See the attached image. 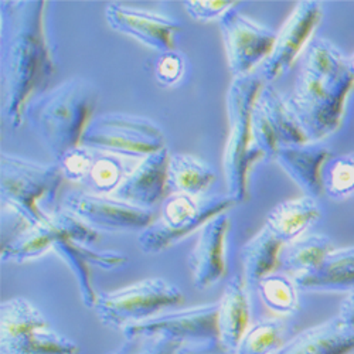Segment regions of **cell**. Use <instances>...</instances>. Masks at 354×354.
Returning a JSON list of instances; mask_svg holds the SVG:
<instances>
[{
    "mask_svg": "<svg viewBox=\"0 0 354 354\" xmlns=\"http://www.w3.org/2000/svg\"><path fill=\"white\" fill-rule=\"evenodd\" d=\"M167 147L140 159V162L129 170L121 186L115 190L113 197L127 201L143 209H152V205L162 201L169 189V160Z\"/></svg>",
    "mask_w": 354,
    "mask_h": 354,
    "instance_id": "19",
    "label": "cell"
},
{
    "mask_svg": "<svg viewBox=\"0 0 354 354\" xmlns=\"http://www.w3.org/2000/svg\"><path fill=\"white\" fill-rule=\"evenodd\" d=\"M259 75L234 78L227 93L228 139L224 149L223 169L227 190L239 203L248 198V183L252 166L263 159V153L254 143L252 113L263 86Z\"/></svg>",
    "mask_w": 354,
    "mask_h": 354,
    "instance_id": "3",
    "label": "cell"
},
{
    "mask_svg": "<svg viewBox=\"0 0 354 354\" xmlns=\"http://www.w3.org/2000/svg\"><path fill=\"white\" fill-rule=\"evenodd\" d=\"M81 145L121 158L143 159L165 149L166 138L160 127L145 116L108 112L94 118Z\"/></svg>",
    "mask_w": 354,
    "mask_h": 354,
    "instance_id": "9",
    "label": "cell"
},
{
    "mask_svg": "<svg viewBox=\"0 0 354 354\" xmlns=\"http://www.w3.org/2000/svg\"><path fill=\"white\" fill-rule=\"evenodd\" d=\"M333 241L328 235H302L292 243L285 244L281 254V268L295 278L317 270L332 251Z\"/></svg>",
    "mask_w": 354,
    "mask_h": 354,
    "instance_id": "27",
    "label": "cell"
},
{
    "mask_svg": "<svg viewBox=\"0 0 354 354\" xmlns=\"http://www.w3.org/2000/svg\"><path fill=\"white\" fill-rule=\"evenodd\" d=\"M285 243L268 228L263 227L259 232L244 244L241 250V262L244 279L248 286L258 283L281 267V254Z\"/></svg>",
    "mask_w": 354,
    "mask_h": 354,
    "instance_id": "25",
    "label": "cell"
},
{
    "mask_svg": "<svg viewBox=\"0 0 354 354\" xmlns=\"http://www.w3.org/2000/svg\"><path fill=\"white\" fill-rule=\"evenodd\" d=\"M185 293L162 278H149L125 288L98 292L94 310L102 324L112 329H125L160 315L166 308L183 305Z\"/></svg>",
    "mask_w": 354,
    "mask_h": 354,
    "instance_id": "8",
    "label": "cell"
},
{
    "mask_svg": "<svg viewBox=\"0 0 354 354\" xmlns=\"http://www.w3.org/2000/svg\"><path fill=\"white\" fill-rule=\"evenodd\" d=\"M182 5L192 19L201 23H209L220 20L230 9L240 3L228 2V0H186Z\"/></svg>",
    "mask_w": 354,
    "mask_h": 354,
    "instance_id": "35",
    "label": "cell"
},
{
    "mask_svg": "<svg viewBox=\"0 0 354 354\" xmlns=\"http://www.w3.org/2000/svg\"><path fill=\"white\" fill-rule=\"evenodd\" d=\"M337 317L348 328L354 329V289L347 293V297L340 305Z\"/></svg>",
    "mask_w": 354,
    "mask_h": 354,
    "instance_id": "36",
    "label": "cell"
},
{
    "mask_svg": "<svg viewBox=\"0 0 354 354\" xmlns=\"http://www.w3.org/2000/svg\"><path fill=\"white\" fill-rule=\"evenodd\" d=\"M258 293L262 302L281 316L297 313L299 308L298 286L285 274H271L258 283Z\"/></svg>",
    "mask_w": 354,
    "mask_h": 354,
    "instance_id": "29",
    "label": "cell"
},
{
    "mask_svg": "<svg viewBox=\"0 0 354 354\" xmlns=\"http://www.w3.org/2000/svg\"><path fill=\"white\" fill-rule=\"evenodd\" d=\"M124 339L163 335L183 346H223L218 329V302L160 313L122 329Z\"/></svg>",
    "mask_w": 354,
    "mask_h": 354,
    "instance_id": "10",
    "label": "cell"
},
{
    "mask_svg": "<svg viewBox=\"0 0 354 354\" xmlns=\"http://www.w3.org/2000/svg\"><path fill=\"white\" fill-rule=\"evenodd\" d=\"M239 6V5H237ZM230 9L220 20L224 50L234 78L251 75L270 57L277 33L237 10Z\"/></svg>",
    "mask_w": 354,
    "mask_h": 354,
    "instance_id": "11",
    "label": "cell"
},
{
    "mask_svg": "<svg viewBox=\"0 0 354 354\" xmlns=\"http://www.w3.org/2000/svg\"><path fill=\"white\" fill-rule=\"evenodd\" d=\"M53 250L62 257L73 271L80 289L81 301L85 308L91 309H94L98 298V292L93 283L91 268L95 267L105 271H115L128 263V257L122 252L98 251L91 248V245L78 243L73 239L60 240Z\"/></svg>",
    "mask_w": 354,
    "mask_h": 354,
    "instance_id": "18",
    "label": "cell"
},
{
    "mask_svg": "<svg viewBox=\"0 0 354 354\" xmlns=\"http://www.w3.org/2000/svg\"><path fill=\"white\" fill-rule=\"evenodd\" d=\"M305 292H351L354 289V247L335 248L320 267L293 278Z\"/></svg>",
    "mask_w": 354,
    "mask_h": 354,
    "instance_id": "24",
    "label": "cell"
},
{
    "mask_svg": "<svg viewBox=\"0 0 354 354\" xmlns=\"http://www.w3.org/2000/svg\"><path fill=\"white\" fill-rule=\"evenodd\" d=\"M108 354H113V351H109V353H108Z\"/></svg>",
    "mask_w": 354,
    "mask_h": 354,
    "instance_id": "39",
    "label": "cell"
},
{
    "mask_svg": "<svg viewBox=\"0 0 354 354\" xmlns=\"http://www.w3.org/2000/svg\"><path fill=\"white\" fill-rule=\"evenodd\" d=\"M322 207L317 198L301 196L279 203L268 213L265 227H268L285 244L305 235V232L322 218Z\"/></svg>",
    "mask_w": 354,
    "mask_h": 354,
    "instance_id": "23",
    "label": "cell"
},
{
    "mask_svg": "<svg viewBox=\"0 0 354 354\" xmlns=\"http://www.w3.org/2000/svg\"><path fill=\"white\" fill-rule=\"evenodd\" d=\"M323 193L332 200H344L354 194V153L333 156L322 173Z\"/></svg>",
    "mask_w": 354,
    "mask_h": 354,
    "instance_id": "31",
    "label": "cell"
},
{
    "mask_svg": "<svg viewBox=\"0 0 354 354\" xmlns=\"http://www.w3.org/2000/svg\"><path fill=\"white\" fill-rule=\"evenodd\" d=\"M235 204L239 201L228 193L207 197L173 193L162 204V218L139 232V247L145 254H160Z\"/></svg>",
    "mask_w": 354,
    "mask_h": 354,
    "instance_id": "6",
    "label": "cell"
},
{
    "mask_svg": "<svg viewBox=\"0 0 354 354\" xmlns=\"http://www.w3.org/2000/svg\"><path fill=\"white\" fill-rule=\"evenodd\" d=\"M129 171L121 156L95 151L93 165L82 185L93 193H115Z\"/></svg>",
    "mask_w": 354,
    "mask_h": 354,
    "instance_id": "30",
    "label": "cell"
},
{
    "mask_svg": "<svg viewBox=\"0 0 354 354\" xmlns=\"http://www.w3.org/2000/svg\"><path fill=\"white\" fill-rule=\"evenodd\" d=\"M290 323L285 317H267L248 329L232 354H277L290 339Z\"/></svg>",
    "mask_w": 354,
    "mask_h": 354,
    "instance_id": "28",
    "label": "cell"
},
{
    "mask_svg": "<svg viewBox=\"0 0 354 354\" xmlns=\"http://www.w3.org/2000/svg\"><path fill=\"white\" fill-rule=\"evenodd\" d=\"M230 227V216L223 213L200 228L198 239L189 254L193 282L200 290L217 285L227 274L225 243Z\"/></svg>",
    "mask_w": 354,
    "mask_h": 354,
    "instance_id": "17",
    "label": "cell"
},
{
    "mask_svg": "<svg viewBox=\"0 0 354 354\" xmlns=\"http://www.w3.org/2000/svg\"><path fill=\"white\" fill-rule=\"evenodd\" d=\"M47 2H9L2 9L0 88L2 111L13 128L26 124L27 109L41 95L55 60L46 28Z\"/></svg>",
    "mask_w": 354,
    "mask_h": 354,
    "instance_id": "1",
    "label": "cell"
},
{
    "mask_svg": "<svg viewBox=\"0 0 354 354\" xmlns=\"http://www.w3.org/2000/svg\"><path fill=\"white\" fill-rule=\"evenodd\" d=\"M241 275L228 279L218 302V329L223 347L234 353L251 328V299Z\"/></svg>",
    "mask_w": 354,
    "mask_h": 354,
    "instance_id": "21",
    "label": "cell"
},
{
    "mask_svg": "<svg viewBox=\"0 0 354 354\" xmlns=\"http://www.w3.org/2000/svg\"><path fill=\"white\" fill-rule=\"evenodd\" d=\"M94 155V149L80 145L74 147V149L68 151L67 153H64L62 158H58L57 165L60 166L64 177H67L68 180L82 185L93 165Z\"/></svg>",
    "mask_w": 354,
    "mask_h": 354,
    "instance_id": "33",
    "label": "cell"
},
{
    "mask_svg": "<svg viewBox=\"0 0 354 354\" xmlns=\"http://www.w3.org/2000/svg\"><path fill=\"white\" fill-rule=\"evenodd\" d=\"M64 174L57 163H39L2 153L0 158V198L2 207L20 216L28 225L43 223L53 214Z\"/></svg>",
    "mask_w": 354,
    "mask_h": 354,
    "instance_id": "5",
    "label": "cell"
},
{
    "mask_svg": "<svg viewBox=\"0 0 354 354\" xmlns=\"http://www.w3.org/2000/svg\"><path fill=\"white\" fill-rule=\"evenodd\" d=\"M330 158L333 156L329 147L320 142H306L282 146L274 159L304 192V196L319 198L324 194L322 182L323 167Z\"/></svg>",
    "mask_w": 354,
    "mask_h": 354,
    "instance_id": "20",
    "label": "cell"
},
{
    "mask_svg": "<svg viewBox=\"0 0 354 354\" xmlns=\"http://www.w3.org/2000/svg\"><path fill=\"white\" fill-rule=\"evenodd\" d=\"M186 73V58L182 53H162L155 64V77L165 86H173L180 82Z\"/></svg>",
    "mask_w": 354,
    "mask_h": 354,
    "instance_id": "34",
    "label": "cell"
},
{
    "mask_svg": "<svg viewBox=\"0 0 354 354\" xmlns=\"http://www.w3.org/2000/svg\"><path fill=\"white\" fill-rule=\"evenodd\" d=\"M177 354H232L223 346H183Z\"/></svg>",
    "mask_w": 354,
    "mask_h": 354,
    "instance_id": "37",
    "label": "cell"
},
{
    "mask_svg": "<svg viewBox=\"0 0 354 354\" xmlns=\"http://www.w3.org/2000/svg\"><path fill=\"white\" fill-rule=\"evenodd\" d=\"M353 85L351 70L332 73L301 67L288 100L312 142H320L340 128Z\"/></svg>",
    "mask_w": 354,
    "mask_h": 354,
    "instance_id": "4",
    "label": "cell"
},
{
    "mask_svg": "<svg viewBox=\"0 0 354 354\" xmlns=\"http://www.w3.org/2000/svg\"><path fill=\"white\" fill-rule=\"evenodd\" d=\"M354 351V329L336 316L292 337L277 354H348Z\"/></svg>",
    "mask_w": 354,
    "mask_h": 354,
    "instance_id": "22",
    "label": "cell"
},
{
    "mask_svg": "<svg viewBox=\"0 0 354 354\" xmlns=\"http://www.w3.org/2000/svg\"><path fill=\"white\" fill-rule=\"evenodd\" d=\"M348 63H350V70H351V74L354 75V53L351 55H348Z\"/></svg>",
    "mask_w": 354,
    "mask_h": 354,
    "instance_id": "38",
    "label": "cell"
},
{
    "mask_svg": "<svg viewBox=\"0 0 354 354\" xmlns=\"http://www.w3.org/2000/svg\"><path fill=\"white\" fill-rule=\"evenodd\" d=\"M167 180L174 193L198 197L217 182V173L200 158L176 153L169 160Z\"/></svg>",
    "mask_w": 354,
    "mask_h": 354,
    "instance_id": "26",
    "label": "cell"
},
{
    "mask_svg": "<svg viewBox=\"0 0 354 354\" xmlns=\"http://www.w3.org/2000/svg\"><path fill=\"white\" fill-rule=\"evenodd\" d=\"M323 19V5L316 0H304L292 10L290 16L277 33L274 48L259 67V78L272 84L293 67L298 57L313 39L316 28Z\"/></svg>",
    "mask_w": 354,
    "mask_h": 354,
    "instance_id": "14",
    "label": "cell"
},
{
    "mask_svg": "<svg viewBox=\"0 0 354 354\" xmlns=\"http://www.w3.org/2000/svg\"><path fill=\"white\" fill-rule=\"evenodd\" d=\"M254 143L265 158H275L282 146L312 142L289 100L271 84H263L252 113Z\"/></svg>",
    "mask_w": 354,
    "mask_h": 354,
    "instance_id": "12",
    "label": "cell"
},
{
    "mask_svg": "<svg viewBox=\"0 0 354 354\" xmlns=\"http://www.w3.org/2000/svg\"><path fill=\"white\" fill-rule=\"evenodd\" d=\"M62 209L93 230L105 232H142L155 220L152 209L93 192H73L66 196Z\"/></svg>",
    "mask_w": 354,
    "mask_h": 354,
    "instance_id": "13",
    "label": "cell"
},
{
    "mask_svg": "<svg viewBox=\"0 0 354 354\" xmlns=\"http://www.w3.org/2000/svg\"><path fill=\"white\" fill-rule=\"evenodd\" d=\"M182 347L183 343L163 335L136 336L125 339L113 354H177Z\"/></svg>",
    "mask_w": 354,
    "mask_h": 354,
    "instance_id": "32",
    "label": "cell"
},
{
    "mask_svg": "<svg viewBox=\"0 0 354 354\" xmlns=\"http://www.w3.org/2000/svg\"><path fill=\"white\" fill-rule=\"evenodd\" d=\"M100 93L82 78H71L39 95L27 109L32 124L51 156L62 158L80 146L94 120Z\"/></svg>",
    "mask_w": 354,
    "mask_h": 354,
    "instance_id": "2",
    "label": "cell"
},
{
    "mask_svg": "<svg viewBox=\"0 0 354 354\" xmlns=\"http://www.w3.org/2000/svg\"><path fill=\"white\" fill-rule=\"evenodd\" d=\"M63 239H73L78 243L91 245L100 240V234L84 221L66 210L50 214L43 223L27 228L9 245L0 250L2 261L26 262L36 259L53 250Z\"/></svg>",
    "mask_w": 354,
    "mask_h": 354,
    "instance_id": "15",
    "label": "cell"
},
{
    "mask_svg": "<svg viewBox=\"0 0 354 354\" xmlns=\"http://www.w3.org/2000/svg\"><path fill=\"white\" fill-rule=\"evenodd\" d=\"M105 17L113 30L133 37L160 54L176 50L177 36L182 32V26L169 16L121 3H111Z\"/></svg>",
    "mask_w": 354,
    "mask_h": 354,
    "instance_id": "16",
    "label": "cell"
},
{
    "mask_svg": "<svg viewBox=\"0 0 354 354\" xmlns=\"http://www.w3.org/2000/svg\"><path fill=\"white\" fill-rule=\"evenodd\" d=\"M80 353V346L55 330L32 302L13 298L0 306V354Z\"/></svg>",
    "mask_w": 354,
    "mask_h": 354,
    "instance_id": "7",
    "label": "cell"
}]
</instances>
